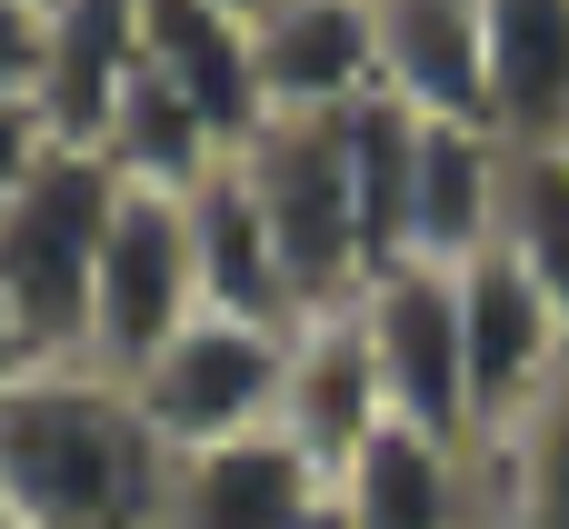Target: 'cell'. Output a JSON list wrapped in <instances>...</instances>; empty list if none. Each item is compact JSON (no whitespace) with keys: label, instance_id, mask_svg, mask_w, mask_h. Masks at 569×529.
Wrapping results in <instances>:
<instances>
[{"label":"cell","instance_id":"obj_20","mask_svg":"<svg viewBox=\"0 0 569 529\" xmlns=\"http://www.w3.org/2000/svg\"><path fill=\"white\" fill-rule=\"evenodd\" d=\"M500 260L550 300V320L569 330V160L550 150H510V190H500Z\"/></svg>","mask_w":569,"mask_h":529},{"label":"cell","instance_id":"obj_28","mask_svg":"<svg viewBox=\"0 0 569 529\" xmlns=\"http://www.w3.org/2000/svg\"><path fill=\"white\" fill-rule=\"evenodd\" d=\"M560 160H569V140H560Z\"/></svg>","mask_w":569,"mask_h":529},{"label":"cell","instance_id":"obj_11","mask_svg":"<svg viewBox=\"0 0 569 529\" xmlns=\"http://www.w3.org/2000/svg\"><path fill=\"white\" fill-rule=\"evenodd\" d=\"M380 90L420 120L490 130V40L480 0H380ZM500 140V130H490Z\"/></svg>","mask_w":569,"mask_h":529},{"label":"cell","instance_id":"obj_14","mask_svg":"<svg viewBox=\"0 0 569 529\" xmlns=\"http://www.w3.org/2000/svg\"><path fill=\"white\" fill-rule=\"evenodd\" d=\"M320 500H330V480H320L280 430H250V440H230V450L170 460L160 529H300Z\"/></svg>","mask_w":569,"mask_h":529},{"label":"cell","instance_id":"obj_25","mask_svg":"<svg viewBox=\"0 0 569 529\" xmlns=\"http://www.w3.org/2000/svg\"><path fill=\"white\" fill-rule=\"evenodd\" d=\"M220 10H240V20H260V10H280V0H220Z\"/></svg>","mask_w":569,"mask_h":529},{"label":"cell","instance_id":"obj_27","mask_svg":"<svg viewBox=\"0 0 569 529\" xmlns=\"http://www.w3.org/2000/svg\"><path fill=\"white\" fill-rule=\"evenodd\" d=\"M40 10H60V0H40Z\"/></svg>","mask_w":569,"mask_h":529},{"label":"cell","instance_id":"obj_15","mask_svg":"<svg viewBox=\"0 0 569 529\" xmlns=\"http://www.w3.org/2000/svg\"><path fill=\"white\" fill-rule=\"evenodd\" d=\"M500 190H510V140L420 120V180H410V260L420 270H470L500 250Z\"/></svg>","mask_w":569,"mask_h":529},{"label":"cell","instance_id":"obj_2","mask_svg":"<svg viewBox=\"0 0 569 529\" xmlns=\"http://www.w3.org/2000/svg\"><path fill=\"white\" fill-rule=\"evenodd\" d=\"M120 200H130L120 160L90 140H60L0 220V300H10L40 370L90 360V290H100V250H110Z\"/></svg>","mask_w":569,"mask_h":529},{"label":"cell","instance_id":"obj_24","mask_svg":"<svg viewBox=\"0 0 569 529\" xmlns=\"http://www.w3.org/2000/svg\"><path fill=\"white\" fill-rule=\"evenodd\" d=\"M300 529H350V520H340V500H320V510H310Z\"/></svg>","mask_w":569,"mask_h":529},{"label":"cell","instance_id":"obj_6","mask_svg":"<svg viewBox=\"0 0 569 529\" xmlns=\"http://www.w3.org/2000/svg\"><path fill=\"white\" fill-rule=\"evenodd\" d=\"M200 320V280H190V200L170 190H130L100 250V290H90V370L130 380L170 330Z\"/></svg>","mask_w":569,"mask_h":529},{"label":"cell","instance_id":"obj_13","mask_svg":"<svg viewBox=\"0 0 569 529\" xmlns=\"http://www.w3.org/2000/svg\"><path fill=\"white\" fill-rule=\"evenodd\" d=\"M330 500L350 529H480V470H470V450L380 420L350 450V470L330 480Z\"/></svg>","mask_w":569,"mask_h":529},{"label":"cell","instance_id":"obj_4","mask_svg":"<svg viewBox=\"0 0 569 529\" xmlns=\"http://www.w3.org/2000/svg\"><path fill=\"white\" fill-rule=\"evenodd\" d=\"M280 380H290V330H250V320L200 310L190 330H170L130 370V400L170 460H200L250 430H280Z\"/></svg>","mask_w":569,"mask_h":529},{"label":"cell","instance_id":"obj_23","mask_svg":"<svg viewBox=\"0 0 569 529\" xmlns=\"http://www.w3.org/2000/svg\"><path fill=\"white\" fill-rule=\"evenodd\" d=\"M20 370H40V360H30V340H20V320H10V300H0V390H10Z\"/></svg>","mask_w":569,"mask_h":529},{"label":"cell","instance_id":"obj_7","mask_svg":"<svg viewBox=\"0 0 569 529\" xmlns=\"http://www.w3.org/2000/svg\"><path fill=\"white\" fill-rule=\"evenodd\" d=\"M460 330H470V450H480L550 400V380L569 370V330L500 250L460 270Z\"/></svg>","mask_w":569,"mask_h":529},{"label":"cell","instance_id":"obj_19","mask_svg":"<svg viewBox=\"0 0 569 529\" xmlns=\"http://www.w3.org/2000/svg\"><path fill=\"white\" fill-rule=\"evenodd\" d=\"M470 470H480V529H569V370L510 440L470 450Z\"/></svg>","mask_w":569,"mask_h":529},{"label":"cell","instance_id":"obj_8","mask_svg":"<svg viewBox=\"0 0 569 529\" xmlns=\"http://www.w3.org/2000/svg\"><path fill=\"white\" fill-rule=\"evenodd\" d=\"M270 120H350L380 100V0H280L250 20Z\"/></svg>","mask_w":569,"mask_h":529},{"label":"cell","instance_id":"obj_12","mask_svg":"<svg viewBox=\"0 0 569 529\" xmlns=\"http://www.w3.org/2000/svg\"><path fill=\"white\" fill-rule=\"evenodd\" d=\"M140 60L240 150L270 100H260V50H250V20L220 10V0H140Z\"/></svg>","mask_w":569,"mask_h":529},{"label":"cell","instance_id":"obj_5","mask_svg":"<svg viewBox=\"0 0 569 529\" xmlns=\"http://www.w3.org/2000/svg\"><path fill=\"white\" fill-rule=\"evenodd\" d=\"M360 340L380 370V410L400 430H430L470 450V330H460V270H390L360 290Z\"/></svg>","mask_w":569,"mask_h":529},{"label":"cell","instance_id":"obj_3","mask_svg":"<svg viewBox=\"0 0 569 529\" xmlns=\"http://www.w3.org/2000/svg\"><path fill=\"white\" fill-rule=\"evenodd\" d=\"M240 180L290 260L300 320L310 310H350L370 290V250H360V200H350V120H260L240 140Z\"/></svg>","mask_w":569,"mask_h":529},{"label":"cell","instance_id":"obj_18","mask_svg":"<svg viewBox=\"0 0 569 529\" xmlns=\"http://www.w3.org/2000/svg\"><path fill=\"white\" fill-rule=\"evenodd\" d=\"M100 150L120 160V180H130V190H170V200H190V190L230 160V140H220V130H210V120H200V110H190L150 60L130 70V90H120V110H110Z\"/></svg>","mask_w":569,"mask_h":529},{"label":"cell","instance_id":"obj_26","mask_svg":"<svg viewBox=\"0 0 569 529\" xmlns=\"http://www.w3.org/2000/svg\"><path fill=\"white\" fill-rule=\"evenodd\" d=\"M0 529H20V510H10V500H0Z\"/></svg>","mask_w":569,"mask_h":529},{"label":"cell","instance_id":"obj_1","mask_svg":"<svg viewBox=\"0 0 569 529\" xmlns=\"http://www.w3.org/2000/svg\"><path fill=\"white\" fill-rule=\"evenodd\" d=\"M0 500L20 529H160L170 450L150 440L130 380L60 360L0 390Z\"/></svg>","mask_w":569,"mask_h":529},{"label":"cell","instance_id":"obj_16","mask_svg":"<svg viewBox=\"0 0 569 529\" xmlns=\"http://www.w3.org/2000/svg\"><path fill=\"white\" fill-rule=\"evenodd\" d=\"M490 40V130L510 150L569 140V0H480Z\"/></svg>","mask_w":569,"mask_h":529},{"label":"cell","instance_id":"obj_10","mask_svg":"<svg viewBox=\"0 0 569 529\" xmlns=\"http://www.w3.org/2000/svg\"><path fill=\"white\" fill-rule=\"evenodd\" d=\"M190 280H200V310L210 320H250V330H300V290H290V260L240 180V150L190 190Z\"/></svg>","mask_w":569,"mask_h":529},{"label":"cell","instance_id":"obj_17","mask_svg":"<svg viewBox=\"0 0 569 529\" xmlns=\"http://www.w3.org/2000/svg\"><path fill=\"white\" fill-rule=\"evenodd\" d=\"M140 70V0H60V50H50V130L60 140H90L110 130L120 90Z\"/></svg>","mask_w":569,"mask_h":529},{"label":"cell","instance_id":"obj_9","mask_svg":"<svg viewBox=\"0 0 569 529\" xmlns=\"http://www.w3.org/2000/svg\"><path fill=\"white\" fill-rule=\"evenodd\" d=\"M380 420H390V410H380V370H370V340H360V300H350V310H310V320L290 330L280 440H290L320 480H340L350 450H360Z\"/></svg>","mask_w":569,"mask_h":529},{"label":"cell","instance_id":"obj_22","mask_svg":"<svg viewBox=\"0 0 569 529\" xmlns=\"http://www.w3.org/2000/svg\"><path fill=\"white\" fill-rule=\"evenodd\" d=\"M60 150V130H50V110H20V100H0V220H10V200L40 180V160Z\"/></svg>","mask_w":569,"mask_h":529},{"label":"cell","instance_id":"obj_21","mask_svg":"<svg viewBox=\"0 0 569 529\" xmlns=\"http://www.w3.org/2000/svg\"><path fill=\"white\" fill-rule=\"evenodd\" d=\"M50 50H60V10L0 0V100L40 110V100H50Z\"/></svg>","mask_w":569,"mask_h":529}]
</instances>
